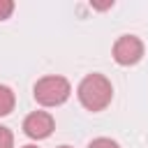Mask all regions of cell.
Masks as SVG:
<instances>
[{
    "label": "cell",
    "mask_w": 148,
    "mask_h": 148,
    "mask_svg": "<svg viewBox=\"0 0 148 148\" xmlns=\"http://www.w3.org/2000/svg\"><path fill=\"white\" fill-rule=\"evenodd\" d=\"M14 12V2L12 0H0V21L9 18V14Z\"/></svg>",
    "instance_id": "52a82bcc"
},
{
    "label": "cell",
    "mask_w": 148,
    "mask_h": 148,
    "mask_svg": "<svg viewBox=\"0 0 148 148\" xmlns=\"http://www.w3.org/2000/svg\"><path fill=\"white\" fill-rule=\"evenodd\" d=\"M111 95H113V88L109 79L102 74H88L79 83V99L88 111H102L111 102Z\"/></svg>",
    "instance_id": "6da1fadb"
},
{
    "label": "cell",
    "mask_w": 148,
    "mask_h": 148,
    "mask_svg": "<svg viewBox=\"0 0 148 148\" xmlns=\"http://www.w3.org/2000/svg\"><path fill=\"white\" fill-rule=\"evenodd\" d=\"M72 88L65 76H44L35 83V99L44 106H58L69 97Z\"/></svg>",
    "instance_id": "7a4b0ae2"
},
{
    "label": "cell",
    "mask_w": 148,
    "mask_h": 148,
    "mask_svg": "<svg viewBox=\"0 0 148 148\" xmlns=\"http://www.w3.org/2000/svg\"><path fill=\"white\" fill-rule=\"evenodd\" d=\"M88 148H118V143L111 141V139H95Z\"/></svg>",
    "instance_id": "ba28073f"
},
{
    "label": "cell",
    "mask_w": 148,
    "mask_h": 148,
    "mask_svg": "<svg viewBox=\"0 0 148 148\" xmlns=\"http://www.w3.org/2000/svg\"><path fill=\"white\" fill-rule=\"evenodd\" d=\"M60 148H69V146H60Z\"/></svg>",
    "instance_id": "30bf717a"
},
{
    "label": "cell",
    "mask_w": 148,
    "mask_h": 148,
    "mask_svg": "<svg viewBox=\"0 0 148 148\" xmlns=\"http://www.w3.org/2000/svg\"><path fill=\"white\" fill-rule=\"evenodd\" d=\"M23 148H37V146H23Z\"/></svg>",
    "instance_id": "9c48e42d"
},
{
    "label": "cell",
    "mask_w": 148,
    "mask_h": 148,
    "mask_svg": "<svg viewBox=\"0 0 148 148\" xmlns=\"http://www.w3.org/2000/svg\"><path fill=\"white\" fill-rule=\"evenodd\" d=\"M143 56V44L134 35H123L113 44V58L118 65H134Z\"/></svg>",
    "instance_id": "3957f363"
},
{
    "label": "cell",
    "mask_w": 148,
    "mask_h": 148,
    "mask_svg": "<svg viewBox=\"0 0 148 148\" xmlns=\"http://www.w3.org/2000/svg\"><path fill=\"white\" fill-rule=\"evenodd\" d=\"M14 109V92L7 86H0V116H7Z\"/></svg>",
    "instance_id": "5b68a950"
},
{
    "label": "cell",
    "mask_w": 148,
    "mask_h": 148,
    "mask_svg": "<svg viewBox=\"0 0 148 148\" xmlns=\"http://www.w3.org/2000/svg\"><path fill=\"white\" fill-rule=\"evenodd\" d=\"M23 132L30 139H46L53 132V118L46 111H35L23 120Z\"/></svg>",
    "instance_id": "277c9868"
},
{
    "label": "cell",
    "mask_w": 148,
    "mask_h": 148,
    "mask_svg": "<svg viewBox=\"0 0 148 148\" xmlns=\"http://www.w3.org/2000/svg\"><path fill=\"white\" fill-rule=\"evenodd\" d=\"M0 148H14V136L7 127L0 125Z\"/></svg>",
    "instance_id": "8992f818"
}]
</instances>
